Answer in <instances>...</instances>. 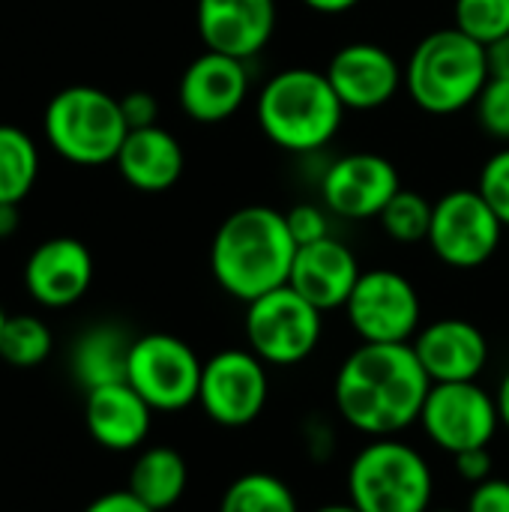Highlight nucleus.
<instances>
[{
  "mask_svg": "<svg viewBox=\"0 0 509 512\" xmlns=\"http://www.w3.org/2000/svg\"><path fill=\"white\" fill-rule=\"evenodd\" d=\"M120 108H123V117H126L129 129H147V126H156V120H159V102L147 90L126 93L120 99Z\"/></svg>",
  "mask_w": 509,
  "mask_h": 512,
  "instance_id": "473e14b6",
  "label": "nucleus"
},
{
  "mask_svg": "<svg viewBox=\"0 0 509 512\" xmlns=\"http://www.w3.org/2000/svg\"><path fill=\"white\" fill-rule=\"evenodd\" d=\"M219 512H300V507L285 480L267 471H252L225 489Z\"/></svg>",
  "mask_w": 509,
  "mask_h": 512,
  "instance_id": "393cba45",
  "label": "nucleus"
},
{
  "mask_svg": "<svg viewBox=\"0 0 509 512\" xmlns=\"http://www.w3.org/2000/svg\"><path fill=\"white\" fill-rule=\"evenodd\" d=\"M93 282V255L75 237H51L39 243L24 264L27 294L48 309L78 303Z\"/></svg>",
  "mask_w": 509,
  "mask_h": 512,
  "instance_id": "a211bd4d",
  "label": "nucleus"
},
{
  "mask_svg": "<svg viewBox=\"0 0 509 512\" xmlns=\"http://www.w3.org/2000/svg\"><path fill=\"white\" fill-rule=\"evenodd\" d=\"M315 512H360V510L348 501V504H327V507H318Z\"/></svg>",
  "mask_w": 509,
  "mask_h": 512,
  "instance_id": "ea45409f",
  "label": "nucleus"
},
{
  "mask_svg": "<svg viewBox=\"0 0 509 512\" xmlns=\"http://www.w3.org/2000/svg\"><path fill=\"white\" fill-rule=\"evenodd\" d=\"M453 462H456V474H459L465 483H471V486H477V483H483V480L492 477V456H489V447L456 453Z\"/></svg>",
  "mask_w": 509,
  "mask_h": 512,
  "instance_id": "72a5a7b5",
  "label": "nucleus"
},
{
  "mask_svg": "<svg viewBox=\"0 0 509 512\" xmlns=\"http://www.w3.org/2000/svg\"><path fill=\"white\" fill-rule=\"evenodd\" d=\"M477 189L489 201L495 216L504 222V228H509V144L486 159Z\"/></svg>",
  "mask_w": 509,
  "mask_h": 512,
  "instance_id": "c756f323",
  "label": "nucleus"
},
{
  "mask_svg": "<svg viewBox=\"0 0 509 512\" xmlns=\"http://www.w3.org/2000/svg\"><path fill=\"white\" fill-rule=\"evenodd\" d=\"M297 243L288 231L285 213L267 204H249L222 219L210 243V270L216 285L252 303L291 279Z\"/></svg>",
  "mask_w": 509,
  "mask_h": 512,
  "instance_id": "f03ea898",
  "label": "nucleus"
},
{
  "mask_svg": "<svg viewBox=\"0 0 509 512\" xmlns=\"http://www.w3.org/2000/svg\"><path fill=\"white\" fill-rule=\"evenodd\" d=\"M177 96H180V108L195 123H204V126L225 123L243 108L249 96L246 60H237L219 51L198 54L186 66Z\"/></svg>",
  "mask_w": 509,
  "mask_h": 512,
  "instance_id": "dca6fc26",
  "label": "nucleus"
},
{
  "mask_svg": "<svg viewBox=\"0 0 509 512\" xmlns=\"http://www.w3.org/2000/svg\"><path fill=\"white\" fill-rule=\"evenodd\" d=\"M399 189V171L381 153H345L321 177L324 207L351 222L378 219Z\"/></svg>",
  "mask_w": 509,
  "mask_h": 512,
  "instance_id": "ddd939ff",
  "label": "nucleus"
},
{
  "mask_svg": "<svg viewBox=\"0 0 509 512\" xmlns=\"http://www.w3.org/2000/svg\"><path fill=\"white\" fill-rule=\"evenodd\" d=\"M270 378L267 363L249 348H225L204 363L198 405L225 429L252 426L267 408Z\"/></svg>",
  "mask_w": 509,
  "mask_h": 512,
  "instance_id": "9b49d317",
  "label": "nucleus"
},
{
  "mask_svg": "<svg viewBox=\"0 0 509 512\" xmlns=\"http://www.w3.org/2000/svg\"><path fill=\"white\" fill-rule=\"evenodd\" d=\"M327 207H318V204H294L291 210H285V222H288V231L294 237L297 246H306V243H315V240H324L330 237V219H327Z\"/></svg>",
  "mask_w": 509,
  "mask_h": 512,
  "instance_id": "7c9ffc66",
  "label": "nucleus"
},
{
  "mask_svg": "<svg viewBox=\"0 0 509 512\" xmlns=\"http://www.w3.org/2000/svg\"><path fill=\"white\" fill-rule=\"evenodd\" d=\"M486 60H489V75L509 78V33L486 45Z\"/></svg>",
  "mask_w": 509,
  "mask_h": 512,
  "instance_id": "c9c22d12",
  "label": "nucleus"
},
{
  "mask_svg": "<svg viewBox=\"0 0 509 512\" xmlns=\"http://www.w3.org/2000/svg\"><path fill=\"white\" fill-rule=\"evenodd\" d=\"M195 27L207 51L252 60L276 30V0H198Z\"/></svg>",
  "mask_w": 509,
  "mask_h": 512,
  "instance_id": "4468645a",
  "label": "nucleus"
},
{
  "mask_svg": "<svg viewBox=\"0 0 509 512\" xmlns=\"http://www.w3.org/2000/svg\"><path fill=\"white\" fill-rule=\"evenodd\" d=\"M489 81L486 45L459 27H444L417 42L405 63V90L426 114H456L474 105Z\"/></svg>",
  "mask_w": 509,
  "mask_h": 512,
  "instance_id": "20e7f679",
  "label": "nucleus"
},
{
  "mask_svg": "<svg viewBox=\"0 0 509 512\" xmlns=\"http://www.w3.org/2000/svg\"><path fill=\"white\" fill-rule=\"evenodd\" d=\"M84 423H87L90 438L99 447L111 453H129L147 441L153 408L126 381L105 384V387L87 390Z\"/></svg>",
  "mask_w": 509,
  "mask_h": 512,
  "instance_id": "aec40b11",
  "label": "nucleus"
},
{
  "mask_svg": "<svg viewBox=\"0 0 509 512\" xmlns=\"http://www.w3.org/2000/svg\"><path fill=\"white\" fill-rule=\"evenodd\" d=\"M345 315L363 342L402 345L420 333L423 303L408 276L396 270H363L345 303Z\"/></svg>",
  "mask_w": 509,
  "mask_h": 512,
  "instance_id": "9d476101",
  "label": "nucleus"
},
{
  "mask_svg": "<svg viewBox=\"0 0 509 512\" xmlns=\"http://www.w3.org/2000/svg\"><path fill=\"white\" fill-rule=\"evenodd\" d=\"M360 273L363 270L357 264V255L342 240L324 237L297 246L288 285L300 297H306L315 309L333 312V309H345Z\"/></svg>",
  "mask_w": 509,
  "mask_h": 512,
  "instance_id": "6ab92c4d",
  "label": "nucleus"
},
{
  "mask_svg": "<svg viewBox=\"0 0 509 512\" xmlns=\"http://www.w3.org/2000/svg\"><path fill=\"white\" fill-rule=\"evenodd\" d=\"M126 135L129 126L120 99L99 87H63L45 108V138L51 150L72 165L114 162Z\"/></svg>",
  "mask_w": 509,
  "mask_h": 512,
  "instance_id": "39448f33",
  "label": "nucleus"
},
{
  "mask_svg": "<svg viewBox=\"0 0 509 512\" xmlns=\"http://www.w3.org/2000/svg\"><path fill=\"white\" fill-rule=\"evenodd\" d=\"M18 231V204H0V240Z\"/></svg>",
  "mask_w": 509,
  "mask_h": 512,
  "instance_id": "4c0bfd02",
  "label": "nucleus"
},
{
  "mask_svg": "<svg viewBox=\"0 0 509 512\" xmlns=\"http://www.w3.org/2000/svg\"><path fill=\"white\" fill-rule=\"evenodd\" d=\"M3 324H6V312L0 309V333H3Z\"/></svg>",
  "mask_w": 509,
  "mask_h": 512,
  "instance_id": "a19ab883",
  "label": "nucleus"
},
{
  "mask_svg": "<svg viewBox=\"0 0 509 512\" xmlns=\"http://www.w3.org/2000/svg\"><path fill=\"white\" fill-rule=\"evenodd\" d=\"M411 348L432 384L477 381L489 366V339L465 318H441L420 327Z\"/></svg>",
  "mask_w": 509,
  "mask_h": 512,
  "instance_id": "f3484780",
  "label": "nucleus"
},
{
  "mask_svg": "<svg viewBox=\"0 0 509 512\" xmlns=\"http://www.w3.org/2000/svg\"><path fill=\"white\" fill-rule=\"evenodd\" d=\"M324 72L348 111H375L405 84V69L384 45L375 42L342 45Z\"/></svg>",
  "mask_w": 509,
  "mask_h": 512,
  "instance_id": "2eb2a0df",
  "label": "nucleus"
},
{
  "mask_svg": "<svg viewBox=\"0 0 509 512\" xmlns=\"http://www.w3.org/2000/svg\"><path fill=\"white\" fill-rule=\"evenodd\" d=\"M429 390L432 381L411 342H363L339 366L333 399L339 417L351 429L369 438H393L420 420Z\"/></svg>",
  "mask_w": 509,
  "mask_h": 512,
  "instance_id": "f257e3e1",
  "label": "nucleus"
},
{
  "mask_svg": "<svg viewBox=\"0 0 509 512\" xmlns=\"http://www.w3.org/2000/svg\"><path fill=\"white\" fill-rule=\"evenodd\" d=\"M432 210L435 204L414 189H399L387 207L381 210L378 222L384 228V234L402 246H414V243H426L429 240V228H432Z\"/></svg>",
  "mask_w": 509,
  "mask_h": 512,
  "instance_id": "bb28decb",
  "label": "nucleus"
},
{
  "mask_svg": "<svg viewBox=\"0 0 509 512\" xmlns=\"http://www.w3.org/2000/svg\"><path fill=\"white\" fill-rule=\"evenodd\" d=\"M204 363L195 348L171 333H147L132 339L126 384L153 411H183L198 402Z\"/></svg>",
  "mask_w": 509,
  "mask_h": 512,
  "instance_id": "6e6552de",
  "label": "nucleus"
},
{
  "mask_svg": "<svg viewBox=\"0 0 509 512\" xmlns=\"http://www.w3.org/2000/svg\"><path fill=\"white\" fill-rule=\"evenodd\" d=\"M81 512H156L150 510L144 501H138L129 489H120V492H105L99 495L96 501H90Z\"/></svg>",
  "mask_w": 509,
  "mask_h": 512,
  "instance_id": "f704fd0d",
  "label": "nucleus"
},
{
  "mask_svg": "<svg viewBox=\"0 0 509 512\" xmlns=\"http://www.w3.org/2000/svg\"><path fill=\"white\" fill-rule=\"evenodd\" d=\"M39 177V150L33 138L0 123V204H21Z\"/></svg>",
  "mask_w": 509,
  "mask_h": 512,
  "instance_id": "b1692460",
  "label": "nucleus"
},
{
  "mask_svg": "<svg viewBox=\"0 0 509 512\" xmlns=\"http://www.w3.org/2000/svg\"><path fill=\"white\" fill-rule=\"evenodd\" d=\"M243 330L249 351L267 366H297L318 351L324 312L300 297L291 285H282L246 303Z\"/></svg>",
  "mask_w": 509,
  "mask_h": 512,
  "instance_id": "0eeeda50",
  "label": "nucleus"
},
{
  "mask_svg": "<svg viewBox=\"0 0 509 512\" xmlns=\"http://www.w3.org/2000/svg\"><path fill=\"white\" fill-rule=\"evenodd\" d=\"M132 339L117 324H96L84 330L72 348V375L84 390L126 381Z\"/></svg>",
  "mask_w": 509,
  "mask_h": 512,
  "instance_id": "4be33fe9",
  "label": "nucleus"
},
{
  "mask_svg": "<svg viewBox=\"0 0 509 512\" xmlns=\"http://www.w3.org/2000/svg\"><path fill=\"white\" fill-rule=\"evenodd\" d=\"M54 348L51 330L36 315H6L0 333V360L18 369H33L48 360Z\"/></svg>",
  "mask_w": 509,
  "mask_h": 512,
  "instance_id": "a878e982",
  "label": "nucleus"
},
{
  "mask_svg": "<svg viewBox=\"0 0 509 512\" xmlns=\"http://www.w3.org/2000/svg\"><path fill=\"white\" fill-rule=\"evenodd\" d=\"M429 512H459V510H429Z\"/></svg>",
  "mask_w": 509,
  "mask_h": 512,
  "instance_id": "79ce46f5",
  "label": "nucleus"
},
{
  "mask_svg": "<svg viewBox=\"0 0 509 512\" xmlns=\"http://www.w3.org/2000/svg\"><path fill=\"white\" fill-rule=\"evenodd\" d=\"M495 402H498L501 423L509 429V369H507V375L501 378V387H498V393H495Z\"/></svg>",
  "mask_w": 509,
  "mask_h": 512,
  "instance_id": "58836bf2",
  "label": "nucleus"
},
{
  "mask_svg": "<svg viewBox=\"0 0 509 512\" xmlns=\"http://www.w3.org/2000/svg\"><path fill=\"white\" fill-rule=\"evenodd\" d=\"M300 3L312 12H321V15H342V12L354 9L360 0H300Z\"/></svg>",
  "mask_w": 509,
  "mask_h": 512,
  "instance_id": "e433bc0d",
  "label": "nucleus"
},
{
  "mask_svg": "<svg viewBox=\"0 0 509 512\" xmlns=\"http://www.w3.org/2000/svg\"><path fill=\"white\" fill-rule=\"evenodd\" d=\"M504 222L495 216L480 189H450L435 201L429 246L453 270L483 267L501 246Z\"/></svg>",
  "mask_w": 509,
  "mask_h": 512,
  "instance_id": "1a4fd4ad",
  "label": "nucleus"
},
{
  "mask_svg": "<svg viewBox=\"0 0 509 512\" xmlns=\"http://www.w3.org/2000/svg\"><path fill=\"white\" fill-rule=\"evenodd\" d=\"M453 27L480 45H492L509 33V0H456Z\"/></svg>",
  "mask_w": 509,
  "mask_h": 512,
  "instance_id": "cd10ccee",
  "label": "nucleus"
},
{
  "mask_svg": "<svg viewBox=\"0 0 509 512\" xmlns=\"http://www.w3.org/2000/svg\"><path fill=\"white\" fill-rule=\"evenodd\" d=\"M114 165L132 189L165 192L180 180L186 156L180 141L156 123L147 129H129Z\"/></svg>",
  "mask_w": 509,
  "mask_h": 512,
  "instance_id": "412c9836",
  "label": "nucleus"
},
{
  "mask_svg": "<svg viewBox=\"0 0 509 512\" xmlns=\"http://www.w3.org/2000/svg\"><path fill=\"white\" fill-rule=\"evenodd\" d=\"M345 111L327 72L309 66L276 72L255 99L261 132L288 153H315L327 147L342 129Z\"/></svg>",
  "mask_w": 509,
  "mask_h": 512,
  "instance_id": "7ed1b4c3",
  "label": "nucleus"
},
{
  "mask_svg": "<svg viewBox=\"0 0 509 512\" xmlns=\"http://www.w3.org/2000/svg\"><path fill=\"white\" fill-rule=\"evenodd\" d=\"M417 423L438 450L456 456L465 450L489 447L501 426V414L495 396L486 393L477 381L432 384Z\"/></svg>",
  "mask_w": 509,
  "mask_h": 512,
  "instance_id": "f8f14e48",
  "label": "nucleus"
},
{
  "mask_svg": "<svg viewBox=\"0 0 509 512\" xmlns=\"http://www.w3.org/2000/svg\"><path fill=\"white\" fill-rule=\"evenodd\" d=\"M474 105H477L480 126L492 138L509 144V78L489 75V81H486V87H483V93H480V99Z\"/></svg>",
  "mask_w": 509,
  "mask_h": 512,
  "instance_id": "c85d7f7f",
  "label": "nucleus"
},
{
  "mask_svg": "<svg viewBox=\"0 0 509 512\" xmlns=\"http://www.w3.org/2000/svg\"><path fill=\"white\" fill-rule=\"evenodd\" d=\"M189 483V468L183 456L171 447H147L138 453L132 471H129V492L144 501L150 510H171Z\"/></svg>",
  "mask_w": 509,
  "mask_h": 512,
  "instance_id": "5701e85b",
  "label": "nucleus"
},
{
  "mask_svg": "<svg viewBox=\"0 0 509 512\" xmlns=\"http://www.w3.org/2000/svg\"><path fill=\"white\" fill-rule=\"evenodd\" d=\"M435 477L420 450L372 438L348 468V498L360 512H429Z\"/></svg>",
  "mask_w": 509,
  "mask_h": 512,
  "instance_id": "423d86ee",
  "label": "nucleus"
},
{
  "mask_svg": "<svg viewBox=\"0 0 509 512\" xmlns=\"http://www.w3.org/2000/svg\"><path fill=\"white\" fill-rule=\"evenodd\" d=\"M465 512H509V480H483L471 489Z\"/></svg>",
  "mask_w": 509,
  "mask_h": 512,
  "instance_id": "2f4dec72",
  "label": "nucleus"
}]
</instances>
